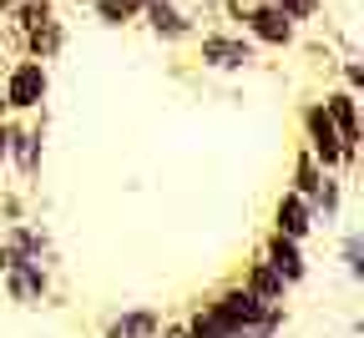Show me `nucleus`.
Segmentation results:
<instances>
[{
  "label": "nucleus",
  "mask_w": 364,
  "mask_h": 338,
  "mask_svg": "<svg viewBox=\"0 0 364 338\" xmlns=\"http://www.w3.org/2000/svg\"><path fill=\"white\" fill-rule=\"evenodd\" d=\"M46 102H51V66L36 56H16L6 66V76H0L6 116H36V111H46Z\"/></svg>",
  "instance_id": "1"
},
{
  "label": "nucleus",
  "mask_w": 364,
  "mask_h": 338,
  "mask_svg": "<svg viewBox=\"0 0 364 338\" xmlns=\"http://www.w3.org/2000/svg\"><path fill=\"white\" fill-rule=\"evenodd\" d=\"M56 16V0H16V6H11V31L16 36H26V31H36L41 21H51Z\"/></svg>",
  "instance_id": "15"
},
{
  "label": "nucleus",
  "mask_w": 364,
  "mask_h": 338,
  "mask_svg": "<svg viewBox=\"0 0 364 338\" xmlns=\"http://www.w3.org/2000/svg\"><path fill=\"white\" fill-rule=\"evenodd\" d=\"M228 338H279V333H268V328H233Z\"/></svg>",
  "instance_id": "21"
},
{
  "label": "nucleus",
  "mask_w": 364,
  "mask_h": 338,
  "mask_svg": "<svg viewBox=\"0 0 364 338\" xmlns=\"http://www.w3.org/2000/svg\"><path fill=\"white\" fill-rule=\"evenodd\" d=\"M208 308H213L228 328H268V333H284V323H289L284 303L253 298L243 283H223L218 293H208Z\"/></svg>",
  "instance_id": "2"
},
{
  "label": "nucleus",
  "mask_w": 364,
  "mask_h": 338,
  "mask_svg": "<svg viewBox=\"0 0 364 338\" xmlns=\"http://www.w3.org/2000/svg\"><path fill=\"white\" fill-rule=\"evenodd\" d=\"M339 263H344L349 283H364V232H359V227H349V232L339 237Z\"/></svg>",
  "instance_id": "17"
},
{
  "label": "nucleus",
  "mask_w": 364,
  "mask_h": 338,
  "mask_svg": "<svg viewBox=\"0 0 364 338\" xmlns=\"http://www.w3.org/2000/svg\"><path fill=\"white\" fill-rule=\"evenodd\" d=\"M344 182H349V177H339V172H324L318 192L309 197V207H314V222H318V227H334V222L344 217Z\"/></svg>",
  "instance_id": "12"
},
{
  "label": "nucleus",
  "mask_w": 364,
  "mask_h": 338,
  "mask_svg": "<svg viewBox=\"0 0 364 338\" xmlns=\"http://www.w3.org/2000/svg\"><path fill=\"white\" fill-rule=\"evenodd\" d=\"M66 40H71L66 21H61V16H51V21H41L36 31H26V36H21V56H36V61L51 66V61L66 51Z\"/></svg>",
  "instance_id": "10"
},
{
  "label": "nucleus",
  "mask_w": 364,
  "mask_h": 338,
  "mask_svg": "<svg viewBox=\"0 0 364 338\" xmlns=\"http://www.w3.org/2000/svg\"><path fill=\"white\" fill-rule=\"evenodd\" d=\"M0 116H6V107H0Z\"/></svg>",
  "instance_id": "27"
},
{
  "label": "nucleus",
  "mask_w": 364,
  "mask_h": 338,
  "mask_svg": "<svg viewBox=\"0 0 364 338\" xmlns=\"http://www.w3.org/2000/svg\"><path fill=\"white\" fill-rule=\"evenodd\" d=\"M273 6H279L299 31H304V26H314L318 16H324V0H273Z\"/></svg>",
  "instance_id": "18"
},
{
  "label": "nucleus",
  "mask_w": 364,
  "mask_h": 338,
  "mask_svg": "<svg viewBox=\"0 0 364 338\" xmlns=\"http://www.w3.org/2000/svg\"><path fill=\"white\" fill-rule=\"evenodd\" d=\"M258 258H263L273 273H279L289 288L309 283V253H304V243H294V237H284V232H273V227H268V237H263Z\"/></svg>",
  "instance_id": "8"
},
{
  "label": "nucleus",
  "mask_w": 364,
  "mask_h": 338,
  "mask_svg": "<svg viewBox=\"0 0 364 338\" xmlns=\"http://www.w3.org/2000/svg\"><path fill=\"white\" fill-rule=\"evenodd\" d=\"M76 6H86V11H91V0H76Z\"/></svg>",
  "instance_id": "25"
},
{
  "label": "nucleus",
  "mask_w": 364,
  "mask_h": 338,
  "mask_svg": "<svg viewBox=\"0 0 364 338\" xmlns=\"http://www.w3.org/2000/svg\"><path fill=\"white\" fill-rule=\"evenodd\" d=\"M238 283L248 288L253 298H263V303H289V293H294V288H289V283H284L279 273H273V268H268L263 258H253V263L243 268V278H238Z\"/></svg>",
  "instance_id": "13"
},
{
  "label": "nucleus",
  "mask_w": 364,
  "mask_h": 338,
  "mask_svg": "<svg viewBox=\"0 0 364 338\" xmlns=\"http://www.w3.org/2000/svg\"><path fill=\"white\" fill-rule=\"evenodd\" d=\"M11 6H16V0H0V16H11Z\"/></svg>",
  "instance_id": "23"
},
{
  "label": "nucleus",
  "mask_w": 364,
  "mask_h": 338,
  "mask_svg": "<svg viewBox=\"0 0 364 338\" xmlns=\"http://www.w3.org/2000/svg\"><path fill=\"white\" fill-rule=\"evenodd\" d=\"M299 131H304V147L314 152V162L324 167V172H339L344 177V141H339L324 102H304L299 107Z\"/></svg>",
  "instance_id": "5"
},
{
  "label": "nucleus",
  "mask_w": 364,
  "mask_h": 338,
  "mask_svg": "<svg viewBox=\"0 0 364 338\" xmlns=\"http://www.w3.org/2000/svg\"><path fill=\"white\" fill-rule=\"evenodd\" d=\"M339 76H344V91H354V96L364 91V61L359 56H344L339 61Z\"/></svg>",
  "instance_id": "19"
},
{
  "label": "nucleus",
  "mask_w": 364,
  "mask_h": 338,
  "mask_svg": "<svg viewBox=\"0 0 364 338\" xmlns=\"http://www.w3.org/2000/svg\"><path fill=\"white\" fill-rule=\"evenodd\" d=\"M203 6H218V0H203Z\"/></svg>",
  "instance_id": "26"
},
{
  "label": "nucleus",
  "mask_w": 364,
  "mask_h": 338,
  "mask_svg": "<svg viewBox=\"0 0 364 338\" xmlns=\"http://www.w3.org/2000/svg\"><path fill=\"white\" fill-rule=\"evenodd\" d=\"M193 45H198V66L218 76H243L258 66V45L243 31H198Z\"/></svg>",
  "instance_id": "3"
},
{
  "label": "nucleus",
  "mask_w": 364,
  "mask_h": 338,
  "mask_svg": "<svg viewBox=\"0 0 364 338\" xmlns=\"http://www.w3.org/2000/svg\"><path fill=\"white\" fill-rule=\"evenodd\" d=\"M0 288H6V298L21 303V308H41L51 298V268L36 263V258H21L16 268L0 273Z\"/></svg>",
  "instance_id": "7"
},
{
  "label": "nucleus",
  "mask_w": 364,
  "mask_h": 338,
  "mask_svg": "<svg viewBox=\"0 0 364 338\" xmlns=\"http://www.w3.org/2000/svg\"><path fill=\"white\" fill-rule=\"evenodd\" d=\"M238 31L258 45V51H294V45H299V26L273 6V0H248Z\"/></svg>",
  "instance_id": "4"
},
{
  "label": "nucleus",
  "mask_w": 364,
  "mask_h": 338,
  "mask_svg": "<svg viewBox=\"0 0 364 338\" xmlns=\"http://www.w3.org/2000/svg\"><path fill=\"white\" fill-rule=\"evenodd\" d=\"M349 338H359V323H354V328H349Z\"/></svg>",
  "instance_id": "24"
},
{
  "label": "nucleus",
  "mask_w": 364,
  "mask_h": 338,
  "mask_svg": "<svg viewBox=\"0 0 364 338\" xmlns=\"http://www.w3.org/2000/svg\"><path fill=\"white\" fill-rule=\"evenodd\" d=\"M314 207H309V197L304 192H294V187H284V197L273 202V232H284V237H294V243H309L314 237Z\"/></svg>",
  "instance_id": "9"
},
{
  "label": "nucleus",
  "mask_w": 364,
  "mask_h": 338,
  "mask_svg": "<svg viewBox=\"0 0 364 338\" xmlns=\"http://www.w3.org/2000/svg\"><path fill=\"white\" fill-rule=\"evenodd\" d=\"M157 328H162V308H122L102 328V338H157Z\"/></svg>",
  "instance_id": "11"
},
{
  "label": "nucleus",
  "mask_w": 364,
  "mask_h": 338,
  "mask_svg": "<svg viewBox=\"0 0 364 338\" xmlns=\"http://www.w3.org/2000/svg\"><path fill=\"white\" fill-rule=\"evenodd\" d=\"M318 182H324V167L314 162V152H309V147H299V152H294L289 187H294V192H304V197H314V192H318Z\"/></svg>",
  "instance_id": "16"
},
{
  "label": "nucleus",
  "mask_w": 364,
  "mask_h": 338,
  "mask_svg": "<svg viewBox=\"0 0 364 338\" xmlns=\"http://www.w3.org/2000/svg\"><path fill=\"white\" fill-rule=\"evenodd\" d=\"M147 26L152 40L162 45H182V40H193L198 36V16L182 6V0H157V6H142V16H136Z\"/></svg>",
  "instance_id": "6"
},
{
  "label": "nucleus",
  "mask_w": 364,
  "mask_h": 338,
  "mask_svg": "<svg viewBox=\"0 0 364 338\" xmlns=\"http://www.w3.org/2000/svg\"><path fill=\"white\" fill-rule=\"evenodd\" d=\"M0 167H6V116H0Z\"/></svg>",
  "instance_id": "22"
},
{
  "label": "nucleus",
  "mask_w": 364,
  "mask_h": 338,
  "mask_svg": "<svg viewBox=\"0 0 364 338\" xmlns=\"http://www.w3.org/2000/svg\"><path fill=\"white\" fill-rule=\"evenodd\" d=\"M26 217V197L21 192H0V222H21Z\"/></svg>",
  "instance_id": "20"
},
{
  "label": "nucleus",
  "mask_w": 364,
  "mask_h": 338,
  "mask_svg": "<svg viewBox=\"0 0 364 338\" xmlns=\"http://www.w3.org/2000/svg\"><path fill=\"white\" fill-rule=\"evenodd\" d=\"M91 16H97L107 31H127L142 16V0H91Z\"/></svg>",
  "instance_id": "14"
}]
</instances>
